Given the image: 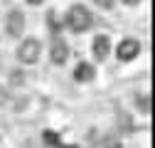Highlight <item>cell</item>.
Segmentation results:
<instances>
[{"label": "cell", "mask_w": 155, "mask_h": 148, "mask_svg": "<svg viewBox=\"0 0 155 148\" xmlns=\"http://www.w3.org/2000/svg\"><path fill=\"white\" fill-rule=\"evenodd\" d=\"M64 25H67L74 35H84V32L91 30V25H94V15H91V10H89L86 5L74 3V5L67 10V15H64Z\"/></svg>", "instance_id": "cell-1"}, {"label": "cell", "mask_w": 155, "mask_h": 148, "mask_svg": "<svg viewBox=\"0 0 155 148\" xmlns=\"http://www.w3.org/2000/svg\"><path fill=\"white\" fill-rule=\"evenodd\" d=\"M42 54V42L37 37H25V40L17 45V59L22 64H35Z\"/></svg>", "instance_id": "cell-2"}, {"label": "cell", "mask_w": 155, "mask_h": 148, "mask_svg": "<svg viewBox=\"0 0 155 148\" xmlns=\"http://www.w3.org/2000/svg\"><path fill=\"white\" fill-rule=\"evenodd\" d=\"M140 54V42L133 40V37H126V40L118 42V47H116V57H118L121 62H130Z\"/></svg>", "instance_id": "cell-3"}, {"label": "cell", "mask_w": 155, "mask_h": 148, "mask_svg": "<svg viewBox=\"0 0 155 148\" xmlns=\"http://www.w3.org/2000/svg\"><path fill=\"white\" fill-rule=\"evenodd\" d=\"M25 25H27V20H25V12H22V10H10V12H8L5 30H8L10 37H20V35L25 32Z\"/></svg>", "instance_id": "cell-4"}, {"label": "cell", "mask_w": 155, "mask_h": 148, "mask_svg": "<svg viewBox=\"0 0 155 148\" xmlns=\"http://www.w3.org/2000/svg\"><path fill=\"white\" fill-rule=\"evenodd\" d=\"M49 59H52L57 67L67 64V59H69V45L62 40L59 35H54V40H52V47H49Z\"/></svg>", "instance_id": "cell-5"}, {"label": "cell", "mask_w": 155, "mask_h": 148, "mask_svg": "<svg viewBox=\"0 0 155 148\" xmlns=\"http://www.w3.org/2000/svg\"><path fill=\"white\" fill-rule=\"evenodd\" d=\"M91 54H94L96 62L108 59V54H111V40H108L106 35H96L94 40H91Z\"/></svg>", "instance_id": "cell-6"}, {"label": "cell", "mask_w": 155, "mask_h": 148, "mask_svg": "<svg viewBox=\"0 0 155 148\" xmlns=\"http://www.w3.org/2000/svg\"><path fill=\"white\" fill-rule=\"evenodd\" d=\"M96 77V69H94V64H89V62H79L76 64V69H74V79L76 82H91Z\"/></svg>", "instance_id": "cell-7"}, {"label": "cell", "mask_w": 155, "mask_h": 148, "mask_svg": "<svg viewBox=\"0 0 155 148\" xmlns=\"http://www.w3.org/2000/svg\"><path fill=\"white\" fill-rule=\"evenodd\" d=\"M135 104H138V111H143V114L150 111V96L148 94H138L135 96Z\"/></svg>", "instance_id": "cell-8"}, {"label": "cell", "mask_w": 155, "mask_h": 148, "mask_svg": "<svg viewBox=\"0 0 155 148\" xmlns=\"http://www.w3.org/2000/svg\"><path fill=\"white\" fill-rule=\"evenodd\" d=\"M47 22H49V30H52V35H59V30H62V22L57 20V15H54V12H49V15H47Z\"/></svg>", "instance_id": "cell-9"}, {"label": "cell", "mask_w": 155, "mask_h": 148, "mask_svg": "<svg viewBox=\"0 0 155 148\" xmlns=\"http://www.w3.org/2000/svg\"><path fill=\"white\" fill-rule=\"evenodd\" d=\"M104 148H123V146L116 136H108V138H104Z\"/></svg>", "instance_id": "cell-10"}, {"label": "cell", "mask_w": 155, "mask_h": 148, "mask_svg": "<svg viewBox=\"0 0 155 148\" xmlns=\"http://www.w3.org/2000/svg\"><path fill=\"white\" fill-rule=\"evenodd\" d=\"M5 101H8V91H5V89H0V109L5 106Z\"/></svg>", "instance_id": "cell-11"}, {"label": "cell", "mask_w": 155, "mask_h": 148, "mask_svg": "<svg viewBox=\"0 0 155 148\" xmlns=\"http://www.w3.org/2000/svg\"><path fill=\"white\" fill-rule=\"evenodd\" d=\"M10 82H12V84H22V74H12Z\"/></svg>", "instance_id": "cell-12"}, {"label": "cell", "mask_w": 155, "mask_h": 148, "mask_svg": "<svg viewBox=\"0 0 155 148\" xmlns=\"http://www.w3.org/2000/svg\"><path fill=\"white\" fill-rule=\"evenodd\" d=\"M121 3H126V5H138L140 0H121Z\"/></svg>", "instance_id": "cell-13"}, {"label": "cell", "mask_w": 155, "mask_h": 148, "mask_svg": "<svg viewBox=\"0 0 155 148\" xmlns=\"http://www.w3.org/2000/svg\"><path fill=\"white\" fill-rule=\"evenodd\" d=\"M27 3H30V5H42L45 0H27Z\"/></svg>", "instance_id": "cell-14"}]
</instances>
